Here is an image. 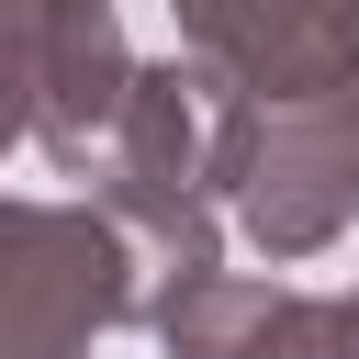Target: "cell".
<instances>
[{
	"mask_svg": "<svg viewBox=\"0 0 359 359\" xmlns=\"http://www.w3.org/2000/svg\"><path fill=\"white\" fill-rule=\"evenodd\" d=\"M213 123H224V79L202 56H168V67H135L123 112H112V146L90 157L101 180V213L123 224L135 269H146V325L168 292H191L202 269H224V191H213Z\"/></svg>",
	"mask_w": 359,
	"mask_h": 359,
	"instance_id": "cell-1",
	"label": "cell"
},
{
	"mask_svg": "<svg viewBox=\"0 0 359 359\" xmlns=\"http://www.w3.org/2000/svg\"><path fill=\"white\" fill-rule=\"evenodd\" d=\"M213 191L269 258H314L359 224V79L247 101L224 90L213 123Z\"/></svg>",
	"mask_w": 359,
	"mask_h": 359,
	"instance_id": "cell-2",
	"label": "cell"
},
{
	"mask_svg": "<svg viewBox=\"0 0 359 359\" xmlns=\"http://www.w3.org/2000/svg\"><path fill=\"white\" fill-rule=\"evenodd\" d=\"M112 325H146V269L123 224L90 202L0 191V359H90Z\"/></svg>",
	"mask_w": 359,
	"mask_h": 359,
	"instance_id": "cell-3",
	"label": "cell"
},
{
	"mask_svg": "<svg viewBox=\"0 0 359 359\" xmlns=\"http://www.w3.org/2000/svg\"><path fill=\"white\" fill-rule=\"evenodd\" d=\"M168 11H180V56H202L247 101L359 79V0H168Z\"/></svg>",
	"mask_w": 359,
	"mask_h": 359,
	"instance_id": "cell-4",
	"label": "cell"
},
{
	"mask_svg": "<svg viewBox=\"0 0 359 359\" xmlns=\"http://www.w3.org/2000/svg\"><path fill=\"white\" fill-rule=\"evenodd\" d=\"M168 359H359V292H292L247 269H202L157 303Z\"/></svg>",
	"mask_w": 359,
	"mask_h": 359,
	"instance_id": "cell-5",
	"label": "cell"
},
{
	"mask_svg": "<svg viewBox=\"0 0 359 359\" xmlns=\"http://www.w3.org/2000/svg\"><path fill=\"white\" fill-rule=\"evenodd\" d=\"M135 90V45L112 0H45V101H34V157L56 180H90L112 146V112Z\"/></svg>",
	"mask_w": 359,
	"mask_h": 359,
	"instance_id": "cell-6",
	"label": "cell"
},
{
	"mask_svg": "<svg viewBox=\"0 0 359 359\" xmlns=\"http://www.w3.org/2000/svg\"><path fill=\"white\" fill-rule=\"evenodd\" d=\"M34 101H45V0H0V157L34 146Z\"/></svg>",
	"mask_w": 359,
	"mask_h": 359,
	"instance_id": "cell-7",
	"label": "cell"
}]
</instances>
